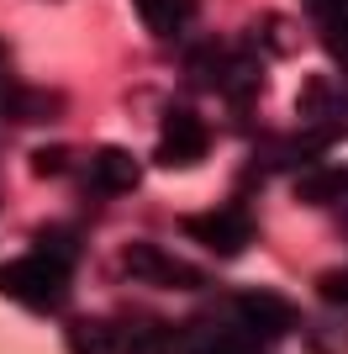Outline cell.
Segmentation results:
<instances>
[{
  "instance_id": "obj_7",
  "label": "cell",
  "mask_w": 348,
  "mask_h": 354,
  "mask_svg": "<svg viewBox=\"0 0 348 354\" xmlns=\"http://www.w3.org/2000/svg\"><path fill=\"white\" fill-rule=\"evenodd\" d=\"M143 180V159L137 153H127V148H95L90 153V191H101V196H127L132 185Z\"/></svg>"
},
{
  "instance_id": "obj_22",
  "label": "cell",
  "mask_w": 348,
  "mask_h": 354,
  "mask_svg": "<svg viewBox=\"0 0 348 354\" xmlns=\"http://www.w3.org/2000/svg\"><path fill=\"white\" fill-rule=\"evenodd\" d=\"M0 64H6V48H0Z\"/></svg>"
},
{
  "instance_id": "obj_2",
  "label": "cell",
  "mask_w": 348,
  "mask_h": 354,
  "mask_svg": "<svg viewBox=\"0 0 348 354\" xmlns=\"http://www.w3.org/2000/svg\"><path fill=\"white\" fill-rule=\"evenodd\" d=\"M232 328L248 333L253 344H275V339H290L301 328V312L280 291H238L232 296Z\"/></svg>"
},
{
  "instance_id": "obj_5",
  "label": "cell",
  "mask_w": 348,
  "mask_h": 354,
  "mask_svg": "<svg viewBox=\"0 0 348 354\" xmlns=\"http://www.w3.org/2000/svg\"><path fill=\"white\" fill-rule=\"evenodd\" d=\"M211 153V127H206L195 111H169L159 127V148H153V159L164 164V169H195V164Z\"/></svg>"
},
{
  "instance_id": "obj_8",
  "label": "cell",
  "mask_w": 348,
  "mask_h": 354,
  "mask_svg": "<svg viewBox=\"0 0 348 354\" xmlns=\"http://www.w3.org/2000/svg\"><path fill=\"white\" fill-rule=\"evenodd\" d=\"M296 201L306 207H343L348 201V164H306L296 175Z\"/></svg>"
},
{
  "instance_id": "obj_4",
  "label": "cell",
  "mask_w": 348,
  "mask_h": 354,
  "mask_svg": "<svg viewBox=\"0 0 348 354\" xmlns=\"http://www.w3.org/2000/svg\"><path fill=\"white\" fill-rule=\"evenodd\" d=\"M296 117L322 133L327 143L348 138V80H333V74H311L296 95Z\"/></svg>"
},
{
  "instance_id": "obj_9",
  "label": "cell",
  "mask_w": 348,
  "mask_h": 354,
  "mask_svg": "<svg viewBox=\"0 0 348 354\" xmlns=\"http://www.w3.org/2000/svg\"><path fill=\"white\" fill-rule=\"evenodd\" d=\"M322 148H327V138L301 127L296 138H269V143L259 148V159H264V169H306V164L322 159Z\"/></svg>"
},
{
  "instance_id": "obj_12",
  "label": "cell",
  "mask_w": 348,
  "mask_h": 354,
  "mask_svg": "<svg viewBox=\"0 0 348 354\" xmlns=\"http://www.w3.org/2000/svg\"><path fill=\"white\" fill-rule=\"evenodd\" d=\"M317 16V37L338 64H348V0H306Z\"/></svg>"
},
{
  "instance_id": "obj_15",
  "label": "cell",
  "mask_w": 348,
  "mask_h": 354,
  "mask_svg": "<svg viewBox=\"0 0 348 354\" xmlns=\"http://www.w3.org/2000/svg\"><path fill=\"white\" fill-rule=\"evenodd\" d=\"M306 354H348V312L338 307L333 317L306 323Z\"/></svg>"
},
{
  "instance_id": "obj_6",
  "label": "cell",
  "mask_w": 348,
  "mask_h": 354,
  "mask_svg": "<svg viewBox=\"0 0 348 354\" xmlns=\"http://www.w3.org/2000/svg\"><path fill=\"white\" fill-rule=\"evenodd\" d=\"M122 270L143 286H159V291H195V286H201V270H190L185 259L164 254L159 243H127Z\"/></svg>"
},
{
  "instance_id": "obj_18",
  "label": "cell",
  "mask_w": 348,
  "mask_h": 354,
  "mask_svg": "<svg viewBox=\"0 0 348 354\" xmlns=\"http://www.w3.org/2000/svg\"><path fill=\"white\" fill-rule=\"evenodd\" d=\"M253 32H259V43H269L275 59H290V53L301 48V32H296V21H285V16H259Z\"/></svg>"
},
{
  "instance_id": "obj_16",
  "label": "cell",
  "mask_w": 348,
  "mask_h": 354,
  "mask_svg": "<svg viewBox=\"0 0 348 354\" xmlns=\"http://www.w3.org/2000/svg\"><path fill=\"white\" fill-rule=\"evenodd\" d=\"M116 354H174V333H169L164 323H153V317H143V323L122 328Z\"/></svg>"
},
{
  "instance_id": "obj_17",
  "label": "cell",
  "mask_w": 348,
  "mask_h": 354,
  "mask_svg": "<svg viewBox=\"0 0 348 354\" xmlns=\"http://www.w3.org/2000/svg\"><path fill=\"white\" fill-rule=\"evenodd\" d=\"M190 354H259L248 333L238 328H201L195 339H190Z\"/></svg>"
},
{
  "instance_id": "obj_19",
  "label": "cell",
  "mask_w": 348,
  "mask_h": 354,
  "mask_svg": "<svg viewBox=\"0 0 348 354\" xmlns=\"http://www.w3.org/2000/svg\"><path fill=\"white\" fill-rule=\"evenodd\" d=\"M37 254H48V259L74 270V259H79V233H69V227H43V233H37Z\"/></svg>"
},
{
  "instance_id": "obj_11",
  "label": "cell",
  "mask_w": 348,
  "mask_h": 354,
  "mask_svg": "<svg viewBox=\"0 0 348 354\" xmlns=\"http://www.w3.org/2000/svg\"><path fill=\"white\" fill-rule=\"evenodd\" d=\"M64 344H69V354H116L122 328L106 323V317H74L64 328Z\"/></svg>"
},
{
  "instance_id": "obj_20",
  "label": "cell",
  "mask_w": 348,
  "mask_h": 354,
  "mask_svg": "<svg viewBox=\"0 0 348 354\" xmlns=\"http://www.w3.org/2000/svg\"><path fill=\"white\" fill-rule=\"evenodd\" d=\"M317 291H322V301H327V307H343V312H348V265H338V270H322Z\"/></svg>"
},
{
  "instance_id": "obj_1",
  "label": "cell",
  "mask_w": 348,
  "mask_h": 354,
  "mask_svg": "<svg viewBox=\"0 0 348 354\" xmlns=\"http://www.w3.org/2000/svg\"><path fill=\"white\" fill-rule=\"evenodd\" d=\"M0 291L11 301H21L27 312H58L69 301V265H58V259L32 249L27 259L0 270Z\"/></svg>"
},
{
  "instance_id": "obj_14",
  "label": "cell",
  "mask_w": 348,
  "mask_h": 354,
  "mask_svg": "<svg viewBox=\"0 0 348 354\" xmlns=\"http://www.w3.org/2000/svg\"><path fill=\"white\" fill-rule=\"evenodd\" d=\"M132 11L153 37H174L190 21V0H132Z\"/></svg>"
},
{
  "instance_id": "obj_3",
  "label": "cell",
  "mask_w": 348,
  "mask_h": 354,
  "mask_svg": "<svg viewBox=\"0 0 348 354\" xmlns=\"http://www.w3.org/2000/svg\"><path fill=\"white\" fill-rule=\"evenodd\" d=\"M180 233H185L190 243H201L206 254H227V259H238V254L253 243V217H248L243 207H211V212H190V217H180Z\"/></svg>"
},
{
  "instance_id": "obj_13",
  "label": "cell",
  "mask_w": 348,
  "mask_h": 354,
  "mask_svg": "<svg viewBox=\"0 0 348 354\" xmlns=\"http://www.w3.org/2000/svg\"><path fill=\"white\" fill-rule=\"evenodd\" d=\"M0 106H6L11 122H53L58 111H64V101H58L53 90H32V85H16Z\"/></svg>"
},
{
  "instance_id": "obj_10",
  "label": "cell",
  "mask_w": 348,
  "mask_h": 354,
  "mask_svg": "<svg viewBox=\"0 0 348 354\" xmlns=\"http://www.w3.org/2000/svg\"><path fill=\"white\" fill-rule=\"evenodd\" d=\"M259 85H264V64L253 59L248 48H232V53H227V69H222L217 95H227L232 106H248L253 95H259Z\"/></svg>"
},
{
  "instance_id": "obj_21",
  "label": "cell",
  "mask_w": 348,
  "mask_h": 354,
  "mask_svg": "<svg viewBox=\"0 0 348 354\" xmlns=\"http://www.w3.org/2000/svg\"><path fill=\"white\" fill-rule=\"evenodd\" d=\"M32 169H37V175H64V169H69V148H37V153H32Z\"/></svg>"
}]
</instances>
